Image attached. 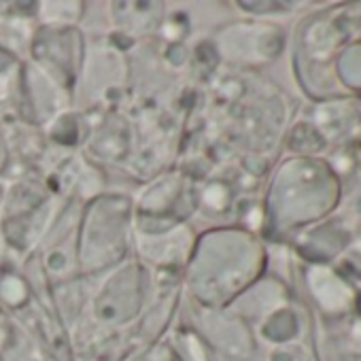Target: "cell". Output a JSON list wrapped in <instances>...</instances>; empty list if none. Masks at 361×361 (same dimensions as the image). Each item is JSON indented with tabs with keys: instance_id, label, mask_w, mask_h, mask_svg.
Masks as SVG:
<instances>
[{
	"instance_id": "277c9868",
	"label": "cell",
	"mask_w": 361,
	"mask_h": 361,
	"mask_svg": "<svg viewBox=\"0 0 361 361\" xmlns=\"http://www.w3.org/2000/svg\"><path fill=\"white\" fill-rule=\"evenodd\" d=\"M353 245H355V251H357V253L361 255V232H359V234L355 236V240H353Z\"/></svg>"
},
{
	"instance_id": "3957f363",
	"label": "cell",
	"mask_w": 361,
	"mask_h": 361,
	"mask_svg": "<svg viewBox=\"0 0 361 361\" xmlns=\"http://www.w3.org/2000/svg\"><path fill=\"white\" fill-rule=\"evenodd\" d=\"M334 77L344 94H361V41L346 45L334 60Z\"/></svg>"
},
{
	"instance_id": "7a4b0ae2",
	"label": "cell",
	"mask_w": 361,
	"mask_h": 361,
	"mask_svg": "<svg viewBox=\"0 0 361 361\" xmlns=\"http://www.w3.org/2000/svg\"><path fill=\"white\" fill-rule=\"evenodd\" d=\"M306 281L314 302L321 306L325 314L338 317L353 308L355 304V287L342 279L331 266L314 264L306 272Z\"/></svg>"
},
{
	"instance_id": "6da1fadb",
	"label": "cell",
	"mask_w": 361,
	"mask_h": 361,
	"mask_svg": "<svg viewBox=\"0 0 361 361\" xmlns=\"http://www.w3.org/2000/svg\"><path fill=\"white\" fill-rule=\"evenodd\" d=\"M342 198V183L327 159H289L272 190L274 213L281 226L302 228L331 215Z\"/></svg>"
}]
</instances>
